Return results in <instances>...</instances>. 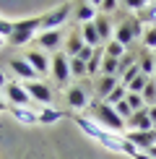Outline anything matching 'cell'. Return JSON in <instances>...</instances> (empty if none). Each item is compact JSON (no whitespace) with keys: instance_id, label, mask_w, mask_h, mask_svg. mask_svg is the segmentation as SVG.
<instances>
[{"instance_id":"obj_1","label":"cell","mask_w":156,"mask_h":159,"mask_svg":"<svg viewBox=\"0 0 156 159\" xmlns=\"http://www.w3.org/2000/svg\"><path fill=\"white\" fill-rule=\"evenodd\" d=\"M73 123L78 125V128L83 130L86 136H91L96 143H102L104 149H109V151H120V154H130V157H135L138 154V149L133 146V143L128 141V138H122L120 133H109V130H104L99 123L94 120V117H83V115H73Z\"/></svg>"},{"instance_id":"obj_2","label":"cell","mask_w":156,"mask_h":159,"mask_svg":"<svg viewBox=\"0 0 156 159\" xmlns=\"http://www.w3.org/2000/svg\"><path fill=\"white\" fill-rule=\"evenodd\" d=\"M39 31H42V16L21 18V21H13V34L8 37V42L13 47H21V44H29L31 39H37Z\"/></svg>"},{"instance_id":"obj_3","label":"cell","mask_w":156,"mask_h":159,"mask_svg":"<svg viewBox=\"0 0 156 159\" xmlns=\"http://www.w3.org/2000/svg\"><path fill=\"white\" fill-rule=\"evenodd\" d=\"M91 110H94V120L99 123L104 130H109V133H120V130H125V128H128L125 120L117 115V110H115V107H109V104H104V102H99V99L91 104Z\"/></svg>"},{"instance_id":"obj_4","label":"cell","mask_w":156,"mask_h":159,"mask_svg":"<svg viewBox=\"0 0 156 159\" xmlns=\"http://www.w3.org/2000/svg\"><path fill=\"white\" fill-rule=\"evenodd\" d=\"M73 16V3H63V5H55L50 13L42 16V31H55V29H63V24Z\"/></svg>"},{"instance_id":"obj_5","label":"cell","mask_w":156,"mask_h":159,"mask_svg":"<svg viewBox=\"0 0 156 159\" xmlns=\"http://www.w3.org/2000/svg\"><path fill=\"white\" fill-rule=\"evenodd\" d=\"M65 97H68V104H70L76 112H83V110L91 107L89 89H83V84H70L68 89H65Z\"/></svg>"},{"instance_id":"obj_6","label":"cell","mask_w":156,"mask_h":159,"mask_svg":"<svg viewBox=\"0 0 156 159\" xmlns=\"http://www.w3.org/2000/svg\"><path fill=\"white\" fill-rule=\"evenodd\" d=\"M52 76H55V81L65 86L68 89L70 86V57L65 55V52H57V55H52Z\"/></svg>"},{"instance_id":"obj_7","label":"cell","mask_w":156,"mask_h":159,"mask_svg":"<svg viewBox=\"0 0 156 159\" xmlns=\"http://www.w3.org/2000/svg\"><path fill=\"white\" fill-rule=\"evenodd\" d=\"M3 91H5V99H8V107H29L31 97H29V91L24 89L21 81H8V86H5Z\"/></svg>"},{"instance_id":"obj_8","label":"cell","mask_w":156,"mask_h":159,"mask_svg":"<svg viewBox=\"0 0 156 159\" xmlns=\"http://www.w3.org/2000/svg\"><path fill=\"white\" fill-rule=\"evenodd\" d=\"M125 138L138 151H148L156 146V128L154 130H130V133H125Z\"/></svg>"},{"instance_id":"obj_9","label":"cell","mask_w":156,"mask_h":159,"mask_svg":"<svg viewBox=\"0 0 156 159\" xmlns=\"http://www.w3.org/2000/svg\"><path fill=\"white\" fill-rule=\"evenodd\" d=\"M24 89L29 91V97L37 99L42 107H52V89L44 81H29V84H24Z\"/></svg>"},{"instance_id":"obj_10","label":"cell","mask_w":156,"mask_h":159,"mask_svg":"<svg viewBox=\"0 0 156 159\" xmlns=\"http://www.w3.org/2000/svg\"><path fill=\"white\" fill-rule=\"evenodd\" d=\"M96 16H99V3L86 0V3H76V5H73V18H76L81 26L96 21Z\"/></svg>"},{"instance_id":"obj_11","label":"cell","mask_w":156,"mask_h":159,"mask_svg":"<svg viewBox=\"0 0 156 159\" xmlns=\"http://www.w3.org/2000/svg\"><path fill=\"white\" fill-rule=\"evenodd\" d=\"M24 60H26V63L31 65V68L37 70V76H47L50 70H52V60H50L47 55H44L42 50H29Z\"/></svg>"},{"instance_id":"obj_12","label":"cell","mask_w":156,"mask_h":159,"mask_svg":"<svg viewBox=\"0 0 156 159\" xmlns=\"http://www.w3.org/2000/svg\"><path fill=\"white\" fill-rule=\"evenodd\" d=\"M34 42H37L42 50H50V52H55V50L63 44V29H55V31H39Z\"/></svg>"},{"instance_id":"obj_13","label":"cell","mask_w":156,"mask_h":159,"mask_svg":"<svg viewBox=\"0 0 156 159\" xmlns=\"http://www.w3.org/2000/svg\"><path fill=\"white\" fill-rule=\"evenodd\" d=\"M117 86H120V78H117V76H99V78H96V89H94L96 91V99L104 102Z\"/></svg>"},{"instance_id":"obj_14","label":"cell","mask_w":156,"mask_h":159,"mask_svg":"<svg viewBox=\"0 0 156 159\" xmlns=\"http://www.w3.org/2000/svg\"><path fill=\"white\" fill-rule=\"evenodd\" d=\"M11 70H13L18 78H21V81H26V84H29V81H39L37 70L31 68L26 60H21V57H13V60H11Z\"/></svg>"},{"instance_id":"obj_15","label":"cell","mask_w":156,"mask_h":159,"mask_svg":"<svg viewBox=\"0 0 156 159\" xmlns=\"http://www.w3.org/2000/svg\"><path fill=\"white\" fill-rule=\"evenodd\" d=\"M96 31H99V39H102V44H107V42H112V37H115V24H112V16H104V13H99L96 16Z\"/></svg>"},{"instance_id":"obj_16","label":"cell","mask_w":156,"mask_h":159,"mask_svg":"<svg viewBox=\"0 0 156 159\" xmlns=\"http://www.w3.org/2000/svg\"><path fill=\"white\" fill-rule=\"evenodd\" d=\"M130 130H154V123L148 117V107L141 112H133V117L128 120V133Z\"/></svg>"},{"instance_id":"obj_17","label":"cell","mask_w":156,"mask_h":159,"mask_svg":"<svg viewBox=\"0 0 156 159\" xmlns=\"http://www.w3.org/2000/svg\"><path fill=\"white\" fill-rule=\"evenodd\" d=\"M8 110L21 125H39V112H34L31 107H8Z\"/></svg>"},{"instance_id":"obj_18","label":"cell","mask_w":156,"mask_h":159,"mask_svg":"<svg viewBox=\"0 0 156 159\" xmlns=\"http://www.w3.org/2000/svg\"><path fill=\"white\" fill-rule=\"evenodd\" d=\"M138 68L143 76L154 78V70H156V57L151 55V50H141L138 52Z\"/></svg>"},{"instance_id":"obj_19","label":"cell","mask_w":156,"mask_h":159,"mask_svg":"<svg viewBox=\"0 0 156 159\" xmlns=\"http://www.w3.org/2000/svg\"><path fill=\"white\" fill-rule=\"evenodd\" d=\"M81 37H83V44L86 47H104L102 44V39H99V31H96V26H94V21L91 24H86V26H81Z\"/></svg>"},{"instance_id":"obj_20","label":"cell","mask_w":156,"mask_h":159,"mask_svg":"<svg viewBox=\"0 0 156 159\" xmlns=\"http://www.w3.org/2000/svg\"><path fill=\"white\" fill-rule=\"evenodd\" d=\"M83 47H86V44H83V37H81V31H70L68 42H65V55H68V57H78Z\"/></svg>"},{"instance_id":"obj_21","label":"cell","mask_w":156,"mask_h":159,"mask_svg":"<svg viewBox=\"0 0 156 159\" xmlns=\"http://www.w3.org/2000/svg\"><path fill=\"white\" fill-rule=\"evenodd\" d=\"M60 117H65L57 107H42L39 110V125H55Z\"/></svg>"},{"instance_id":"obj_22","label":"cell","mask_w":156,"mask_h":159,"mask_svg":"<svg viewBox=\"0 0 156 159\" xmlns=\"http://www.w3.org/2000/svg\"><path fill=\"white\" fill-rule=\"evenodd\" d=\"M138 21L143 26H156V3H148L146 8L138 13Z\"/></svg>"},{"instance_id":"obj_23","label":"cell","mask_w":156,"mask_h":159,"mask_svg":"<svg viewBox=\"0 0 156 159\" xmlns=\"http://www.w3.org/2000/svg\"><path fill=\"white\" fill-rule=\"evenodd\" d=\"M70 76L73 78H86L89 76V65L78 57H70Z\"/></svg>"},{"instance_id":"obj_24","label":"cell","mask_w":156,"mask_h":159,"mask_svg":"<svg viewBox=\"0 0 156 159\" xmlns=\"http://www.w3.org/2000/svg\"><path fill=\"white\" fill-rule=\"evenodd\" d=\"M143 102H146V107H156V81L151 78V81L146 84V89H143Z\"/></svg>"},{"instance_id":"obj_25","label":"cell","mask_w":156,"mask_h":159,"mask_svg":"<svg viewBox=\"0 0 156 159\" xmlns=\"http://www.w3.org/2000/svg\"><path fill=\"white\" fill-rule=\"evenodd\" d=\"M125 97H128V89H125V86H117V89L112 91V94H109L107 99H104V104H109V107H115V104H120V102H125Z\"/></svg>"},{"instance_id":"obj_26","label":"cell","mask_w":156,"mask_h":159,"mask_svg":"<svg viewBox=\"0 0 156 159\" xmlns=\"http://www.w3.org/2000/svg\"><path fill=\"white\" fill-rule=\"evenodd\" d=\"M125 47H122V44H117L115 42V39H112V42H107V44H104V55H107V57H115V60H120V57L122 55H125Z\"/></svg>"},{"instance_id":"obj_27","label":"cell","mask_w":156,"mask_h":159,"mask_svg":"<svg viewBox=\"0 0 156 159\" xmlns=\"http://www.w3.org/2000/svg\"><path fill=\"white\" fill-rule=\"evenodd\" d=\"M148 81H151V78L143 76V73H141V76H135L133 81L128 84V91H130V94H143V89H146V84H148Z\"/></svg>"},{"instance_id":"obj_28","label":"cell","mask_w":156,"mask_h":159,"mask_svg":"<svg viewBox=\"0 0 156 159\" xmlns=\"http://www.w3.org/2000/svg\"><path fill=\"white\" fill-rule=\"evenodd\" d=\"M141 42H143V50H156V26H146Z\"/></svg>"},{"instance_id":"obj_29","label":"cell","mask_w":156,"mask_h":159,"mask_svg":"<svg viewBox=\"0 0 156 159\" xmlns=\"http://www.w3.org/2000/svg\"><path fill=\"white\" fill-rule=\"evenodd\" d=\"M125 102H128V107L133 110V112H141V110H146V102H143V97H141V94H130V91H128Z\"/></svg>"},{"instance_id":"obj_30","label":"cell","mask_w":156,"mask_h":159,"mask_svg":"<svg viewBox=\"0 0 156 159\" xmlns=\"http://www.w3.org/2000/svg\"><path fill=\"white\" fill-rule=\"evenodd\" d=\"M115 110H117V115H120L122 120H125V125H128V120L133 117V110L128 107V102H120V104H115Z\"/></svg>"},{"instance_id":"obj_31","label":"cell","mask_w":156,"mask_h":159,"mask_svg":"<svg viewBox=\"0 0 156 159\" xmlns=\"http://www.w3.org/2000/svg\"><path fill=\"white\" fill-rule=\"evenodd\" d=\"M5 86H8V78H5V73L0 70V89H5Z\"/></svg>"},{"instance_id":"obj_32","label":"cell","mask_w":156,"mask_h":159,"mask_svg":"<svg viewBox=\"0 0 156 159\" xmlns=\"http://www.w3.org/2000/svg\"><path fill=\"white\" fill-rule=\"evenodd\" d=\"M143 154H148L151 159H156V146H154V149H148V151H143Z\"/></svg>"},{"instance_id":"obj_33","label":"cell","mask_w":156,"mask_h":159,"mask_svg":"<svg viewBox=\"0 0 156 159\" xmlns=\"http://www.w3.org/2000/svg\"><path fill=\"white\" fill-rule=\"evenodd\" d=\"M133 159H151V157H148V154H143V151H138V154H135Z\"/></svg>"},{"instance_id":"obj_34","label":"cell","mask_w":156,"mask_h":159,"mask_svg":"<svg viewBox=\"0 0 156 159\" xmlns=\"http://www.w3.org/2000/svg\"><path fill=\"white\" fill-rule=\"evenodd\" d=\"M3 110H8V104H5V102H0V112H3Z\"/></svg>"},{"instance_id":"obj_35","label":"cell","mask_w":156,"mask_h":159,"mask_svg":"<svg viewBox=\"0 0 156 159\" xmlns=\"http://www.w3.org/2000/svg\"><path fill=\"white\" fill-rule=\"evenodd\" d=\"M3 44H5V37H0V50H3Z\"/></svg>"},{"instance_id":"obj_36","label":"cell","mask_w":156,"mask_h":159,"mask_svg":"<svg viewBox=\"0 0 156 159\" xmlns=\"http://www.w3.org/2000/svg\"><path fill=\"white\" fill-rule=\"evenodd\" d=\"M154 81H156V70H154Z\"/></svg>"},{"instance_id":"obj_37","label":"cell","mask_w":156,"mask_h":159,"mask_svg":"<svg viewBox=\"0 0 156 159\" xmlns=\"http://www.w3.org/2000/svg\"><path fill=\"white\" fill-rule=\"evenodd\" d=\"M0 102H3V97H0Z\"/></svg>"},{"instance_id":"obj_38","label":"cell","mask_w":156,"mask_h":159,"mask_svg":"<svg viewBox=\"0 0 156 159\" xmlns=\"http://www.w3.org/2000/svg\"><path fill=\"white\" fill-rule=\"evenodd\" d=\"M0 21H3V18H0Z\"/></svg>"},{"instance_id":"obj_39","label":"cell","mask_w":156,"mask_h":159,"mask_svg":"<svg viewBox=\"0 0 156 159\" xmlns=\"http://www.w3.org/2000/svg\"><path fill=\"white\" fill-rule=\"evenodd\" d=\"M154 52H156V50H154Z\"/></svg>"}]
</instances>
